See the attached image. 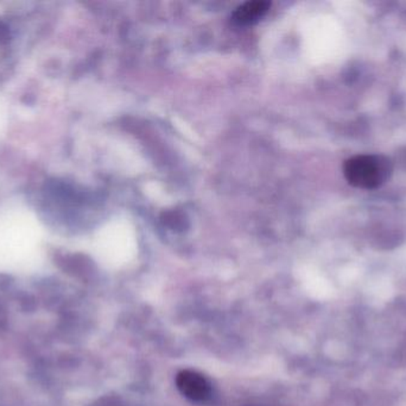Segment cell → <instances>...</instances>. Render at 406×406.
Here are the masks:
<instances>
[{"label":"cell","instance_id":"cell-1","mask_svg":"<svg viewBox=\"0 0 406 406\" xmlns=\"http://www.w3.org/2000/svg\"><path fill=\"white\" fill-rule=\"evenodd\" d=\"M392 171L391 160L378 154L355 155L343 164V174L348 183L361 190L382 188L390 179Z\"/></svg>","mask_w":406,"mask_h":406},{"label":"cell","instance_id":"cell-2","mask_svg":"<svg viewBox=\"0 0 406 406\" xmlns=\"http://www.w3.org/2000/svg\"><path fill=\"white\" fill-rule=\"evenodd\" d=\"M176 385L180 392L193 402H205L212 392L208 380L193 370L180 372L176 378Z\"/></svg>","mask_w":406,"mask_h":406},{"label":"cell","instance_id":"cell-3","mask_svg":"<svg viewBox=\"0 0 406 406\" xmlns=\"http://www.w3.org/2000/svg\"><path fill=\"white\" fill-rule=\"evenodd\" d=\"M268 8L270 3L268 1H249L237 8L233 15V20L238 25L252 24L268 13Z\"/></svg>","mask_w":406,"mask_h":406},{"label":"cell","instance_id":"cell-4","mask_svg":"<svg viewBox=\"0 0 406 406\" xmlns=\"http://www.w3.org/2000/svg\"><path fill=\"white\" fill-rule=\"evenodd\" d=\"M8 38V28L5 27L4 24L0 23V42L3 41H6Z\"/></svg>","mask_w":406,"mask_h":406}]
</instances>
